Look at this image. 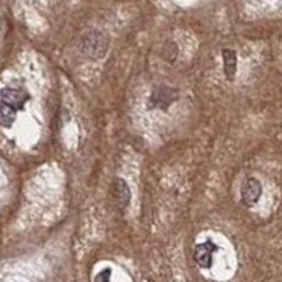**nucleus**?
<instances>
[{
    "label": "nucleus",
    "mask_w": 282,
    "mask_h": 282,
    "mask_svg": "<svg viewBox=\"0 0 282 282\" xmlns=\"http://www.w3.org/2000/svg\"><path fill=\"white\" fill-rule=\"evenodd\" d=\"M221 55H223V71L227 80H233L234 75L237 71V55L236 52L230 48L221 51Z\"/></svg>",
    "instance_id": "obj_7"
},
{
    "label": "nucleus",
    "mask_w": 282,
    "mask_h": 282,
    "mask_svg": "<svg viewBox=\"0 0 282 282\" xmlns=\"http://www.w3.org/2000/svg\"><path fill=\"white\" fill-rule=\"evenodd\" d=\"M217 251V247L214 246L213 243L205 241L197 244L195 247V253H193V258L200 268H210L212 263H213V253Z\"/></svg>",
    "instance_id": "obj_6"
},
{
    "label": "nucleus",
    "mask_w": 282,
    "mask_h": 282,
    "mask_svg": "<svg viewBox=\"0 0 282 282\" xmlns=\"http://www.w3.org/2000/svg\"><path fill=\"white\" fill-rule=\"evenodd\" d=\"M263 193V186L257 178H247L241 186V202L246 206H254Z\"/></svg>",
    "instance_id": "obj_5"
},
{
    "label": "nucleus",
    "mask_w": 282,
    "mask_h": 282,
    "mask_svg": "<svg viewBox=\"0 0 282 282\" xmlns=\"http://www.w3.org/2000/svg\"><path fill=\"white\" fill-rule=\"evenodd\" d=\"M176 55H178V47L172 41H168L165 43L163 48V56L168 62H174L176 59Z\"/></svg>",
    "instance_id": "obj_9"
},
{
    "label": "nucleus",
    "mask_w": 282,
    "mask_h": 282,
    "mask_svg": "<svg viewBox=\"0 0 282 282\" xmlns=\"http://www.w3.org/2000/svg\"><path fill=\"white\" fill-rule=\"evenodd\" d=\"M16 117L17 110H14L13 107L7 106L3 102H0V126L5 127V129H9L16 122Z\"/></svg>",
    "instance_id": "obj_8"
},
{
    "label": "nucleus",
    "mask_w": 282,
    "mask_h": 282,
    "mask_svg": "<svg viewBox=\"0 0 282 282\" xmlns=\"http://www.w3.org/2000/svg\"><path fill=\"white\" fill-rule=\"evenodd\" d=\"M0 99L7 106L13 107L14 110H20L24 107L26 102L30 99L27 90L16 89V88H5L0 92Z\"/></svg>",
    "instance_id": "obj_3"
},
{
    "label": "nucleus",
    "mask_w": 282,
    "mask_h": 282,
    "mask_svg": "<svg viewBox=\"0 0 282 282\" xmlns=\"http://www.w3.org/2000/svg\"><path fill=\"white\" fill-rule=\"evenodd\" d=\"M79 50L88 59H103L109 51V38L99 30H89L82 34L79 39Z\"/></svg>",
    "instance_id": "obj_1"
},
{
    "label": "nucleus",
    "mask_w": 282,
    "mask_h": 282,
    "mask_svg": "<svg viewBox=\"0 0 282 282\" xmlns=\"http://www.w3.org/2000/svg\"><path fill=\"white\" fill-rule=\"evenodd\" d=\"M110 276H112V270H110V268H106V270L100 271V272L95 276V282H110Z\"/></svg>",
    "instance_id": "obj_10"
},
{
    "label": "nucleus",
    "mask_w": 282,
    "mask_h": 282,
    "mask_svg": "<svg viewBox=\"0 0 282 282\" xmlns=\"http://www.w3.org/2000/svg\"><path fill=\"white\" fill-rule=\"evenodd\" d=\"M112 195L122 212L129 208L130 200H131V191L123 178H114L112 184Z\"/></svg>",
    "instance_id": "obj_4"
},
{
    "label": "nucleus",
    "mask_w": 282,
    "mask_h": 282,
    "mask_svg": "<svg viewBox=\"0 0 282 282\" xmlns=\"http://www.w3.org/2000/svg\"><path fill=\"white\" fill-rule=\"evenodd\" d=\"M178 89L167 86V85H161L152 90L151 96H150V107L151 109H168L174 102L178 99Z\"/></svg>",
    "instance_id": "obj_2"
}]
</instances>
